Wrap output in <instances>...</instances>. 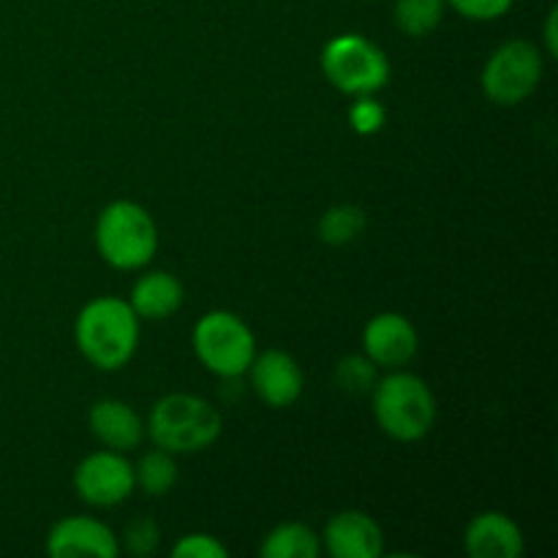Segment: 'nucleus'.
<instances>
[{"label": "nucleus", "instance_id": "1", "mask_svg": "<svg viewBox=\"0 0 558 558\" xmlns=\"http://www.w3.org/2000/svg\"><path fill=\"white\" fill-rule=\"evenodd\" d=\"M82 357L98 371H120L131 363L140 343V316L125 300L96 298L80 311L74 325Z\"/></svg>", "mask_w": 558, "mask_h": 558}, {"label": "nucleus", "instance_id": "2", "mask_svg": "<svg viewBox=\"0 0 558 558\" xmlns=\"http://www.w3.org/2000/svg\"><path fill=\"white\" fill-rule=\"evenodd\" d=\"M223 420L210 401L191 392H172L153 407L147 434L172 456H194L221 436Z\"/></svg>", "mask_w": 558, "mask_h": 558}, {"label": "nucleus", "instance_id": "3", "mask_svg": "<svg viewBox=\"0 0 558 558\" xmlns=\"http://www.w3.org/2000/svg\"><path fill=\"white\" fill-rule=\"evenodd\" d=\"M374 417L396 441H420L436 423V396L420 376L398 368L374 385Z\"/></svg>", "mask_w": 558, "mask_h": 558}, {"label": "nucleus", "instance_id": "4", "mask_svg": "<svg viewBox=\"0 0 558 558\" xmlns=\"http://www.w3.org/2000/svg\"><path fill=\"white\" fill-rule=\"evenodd\" d=\"M96 248L107 265L118 270H140L156 256V221L140 202H109L96 221Z\"/></svg>", "mask_w": 558, "mask_h": 558}, {"label": "nucleus", "instance_id": "5", "mask_svg": "<svg viewBox=\"0 0 558 558\" xmlns=\"http://www.w3.org/2000/svg\"><path fill=\"white\" fill-rule=\"evenodd\" d=\"M322 71L347 96H374L390 82V60L385 49L360 33L330 38L322 49Z\"/></svg>", "mask_w": 558, "mask_h": 558}, {"label": "nucleus", "instance_id": "6", "mask_svg": "<svg viewBox=\"0 0 558 558\" xmlns=\"http://www.w3.org/2000/svg\"><path fill=\"white\" fill-rule=\"evenodd\" d=\"M194 352L210 374L238 379L248 374L251 360L256 357V338L232 311H210L194 327Z\"/></svg>", "mask_w": 558, "mask_h": 558}, {"label": "nucleus", "instance_id": "7", "mask_svg": "<svg viewBox=\"0 0 558 558\" xmlns=\"http://www.w3.org/2000/svg\"><path fill=\"white\" fill-rule=\"evenodd\" d=\"M545 74V58L537 44L512 38L501 44L483 69V93L499 107H518L537 93Z\"/></svg>", "mask_w": 558, "mask_h": 558}, {"label": "nucleus", "instance_id": "8", "mask_svg": "<svg viewBox=\"0 0 558 558\" xmlns=\"http://www.w3.org/2000/svg\"><path fill=\"white\" fill-rule=\"evenodd\" d=\"M134 466L123 452L101 450L87 456L74 472V490L90 507H118L134 494Z\"/></svg>", "mask_w": 558, "mask_h": 558}, {"label": "nucleus", "instance_id": "9", "mask_svg": "<svg viewBox=\"0 0 558 558\" xmlns=\"http://www.w3.org/2000/svg\"><path fill=\"white\" fill-rule=\"evenodd\" d=\"M420 349V336L412 322L396 311L376 314L363 330V352L376 368H407Z\"/></svg>", "mask_w": 558, "mask_h": 558}, {"label": "nucleus", "instance_id": "10", "mask_svg": "<svg viewBox=\"0 0 558 558\" xmlns=\"http://www.w3.org/2000/svg\"><path fill=\"white\" fill-rule=\"evenodd\" d=\"M251 387L272 409H287L303 396V371L298 360L281 349L256 354L248 365Z\"/></svg>", "mask_w": 558, "mask_h": 558}, {"label": "nucleus", "instance_id": "11", "mask_svg": "<svg viewBox=\"0 0 558 558\" xmlns=\"http://www.w3.org/2000/svg\"><path fill=\"white\" fill-rule=\"evenodd\" d=\"M47 554L54 558H71V556L114 558L120 554V543L107 523L87 515H69L49 529Z\"/></svg>", "mask_w": 558, "mask_h": 558}, {"label": "nucleus", "instance_id": "12", "mask_svg": "<svg viewBox=\"0 0 558 558\" xmlns=\"http://www.w3.org/2000/svg\"><path fill=\"white\" fill-rule=\"evenodd\" d=\"M325 548L332 558H379L385 532L363 510H343L325 526Z\"/></svg>", "mask_w": 558, "mask_h": 558}, {"label": "nucleus", "instance_id": "13", "mask_svg": "<svg viewBox=\"0 0 558 558\" xmlns=\"http://www.w3.org/2000/svg\"><path fill=\"white\" fill-rule=\"evenodd\" d=\"M466 554L472 558H521L523 532L505 512H480L466 526Z\"/></svg>", "mask_w": 558, "mask_h": 558}, {"label": "nucleus", "instance_id": "14", "mask_svg": "<svg viewBox=\"0 0 558 558\" xmlns=\"http://www.w3.org/2000/svg\"><path fill=\"white\" fill-rule=\"evenodd\" d=\"M90 430L104 447L118 452L136 450L145 439V423L136 414L134 407H129L125 401L118 398H104L96 401L90 409Z\"/></svg>", "mask_w": 558, "mask_h": 558}, {"label": "nucleus", "instance_id": "15", "mask_svg": "<svg viewBox=\"0 0 558 558\" xmlns=\"http://www.w3.org/2000/svg\"><path fill=\"white\" fill-rule=\"evenodd\" d=\"M129 305L134 308V314L147 322H161L169 319L180 311L183 305V283L178 281V276L163 270L145 272L140 281L131 289Z\"/></svg>", "mask_w": 558, "mask_h": 558}, {"label": "nucleus", "instance_id": "16", "mask_svg": "<svg viewBox=\"0 0 558 558\" xmlns=\"http://www.w3.org/2000/svg\"><path fill=\"white\" fill-rule=\"evenodd\" d=\"M319 550V537L305 523H281L262 543L265 558H316Z\"/></svg>", "mask_w": 558, "mask_h": 558}, {"label": "nucleus", "instance_id": "17", "mask_svg": "<svg viewBox=\"0 0 558 558\" xmlns=\"http://www.w3.org/2000/svg\"><path fill=\"white\" fill-rule=\"evenodd\" d=\"M134 480L136 488L145 490L147 496H167L174 488V483H178V463H174V456L161 450V447L145 452L140 458V463L134 466Z\"/></svg>", "mask_w": 558, "mask_h": 558}, {"label": "nucleus", "instance_id": "18", "mask_svg": "<svg viewBox=\"0 0 558 558\" xmlns=\"http://www.w3.org/2000/svg\"><path fill=\"white\" fill-rule=\"evenodd\" d=\"M445 0H396L392 16H396L398 31L420 38L439 27V22L445 20Z\"/></svg>", "mask_w": 558, "mask_h": 558}, {"label": "nucleus", "instance_id": "19", "mask_svg": "<svg viewBox=\"0 0 558 558\" xmlns=\"http://www.w3.org/2000/svg\"><path fill=\"white\" fill-rule=\"evenodd\" d=\"M365 213L357 205H336L319 218V238L327 245H347L365 232Z\"/></svg>", "mask_w": 558, "mask_h": 558}, {"label": "nucleus", "instance_id": "20", "mask_svg": "<svg viewBox=\"0 0 558 558\" xmlns=\"http://www.w3.org/2000/svg\"><path fill=\"white\" fill-rule=\"evenodd\" d=\"M376 379H379V368L365 354H349L336 368L338 387L347 392H354V396H363V392L374 390Z\"/></svg>", "mask_w": 558, "mask_h": 558}, {"label": "nucleus", "instance_id": "21", "mask_svg": "<svg viewBox=\"0 0 558 558\" xmlns=\"http://www.w3.org/2000/svg\"><path fill=\"white\" fill-rule=\"evenodd\" d=\"M387 112L374 96H354V104L349 107V125L357 131L360 136L379 134L385 129Z\"/></svg>", "mask_w": 558, "mask_h": 558}, {"label": "nucleus", "instance_id": "22", "mask_svg": "<svg viewBox=\"0 0 558 558\" xmlns=\"http://www.w3.org/2000/svg\"><path fill=\"white\" fill-rule=\"evenodd\" d=\"M456 14L472 22H490L505 16L515 5V0H445Z\"/></svg>", "mask_w": 558, "mask_h": 558}, {"label": "nucleus", "instance_id": "23", "mask_svg": "<svg viewBox=\"0 0 558 558\" xmlns=\"http://www.w3.org/2000/svg\"><path fill=\"white\" fill-rule=\"evenodd\" d=\"M158 526L150 521V518H134V521L125 526L123 543L125 550L134 556H150L153 550L158 548Z\"/></svg>", "mask_w": 558, "mask_h": 558}, {"label": "nucleus", "instance_id": "24", "mask_svg": "<svg viewBox=\"0 0 558 558\" xmlns=\"http://www.w3.org/2000/svg\"><path fill=\"white\" fill-rule=\"evenodd\" d=\"M174 558H227V548L210 534H185L172 548Z\"/></svg>", "mask_w": 558, "mask_h": 558}, {"label": "nucleus", "instance_id": "25", "mask_svg": "<svg viewBox=\"0 0 558 558\" xmlns=\"http://www.w3.org/2000/svg\"><path fill=\"white\" fill-rule=\"evenodd\" d=\"M556 25H558V9H550L548 22H545V52H548V58H556V52H558Z\"/></svg>", "mask_w": 558, "mask_h": 558}]
</instances>
